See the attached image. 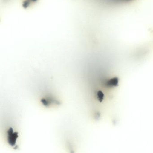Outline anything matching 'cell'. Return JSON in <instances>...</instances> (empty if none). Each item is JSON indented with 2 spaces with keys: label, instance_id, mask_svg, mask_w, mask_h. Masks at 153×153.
I'll list each match as a JSON object with an SVG mask.
<instances>
[{
  "label": "cell",
  "instance_id": "obj_2",
  "mask_svg": "<svg viewBox=\"0 0 153 153\" xmlns=\"http://www.w3.org/2000/svg\"><path fill=\"white\" fill-rule=\"evenodd\" d=\"M41 102L44 106H49L51 104L50 101L48 99H45V98H42L41 100Z\"/></svg>",
  "mask_w": 153,
  "mask_h": 153
},
{
  "label": "cell",
  "instance_id": "obj_1",
  "mask_svg": "<svg viewBox=\"0 0 153 153\" xmlns=\"http://www.w3.org/2000/svg\"><path fill=\"white\" fill-rule=\"evenodd\" d=\"M7 133L9 144L12 146H14L16 145L17 139L18 137V133L17 132H14L13 128H10L8 130Z\"/></svg>",
  "mask_w": 153,
  "mask_h": 153
}]
</instances>
